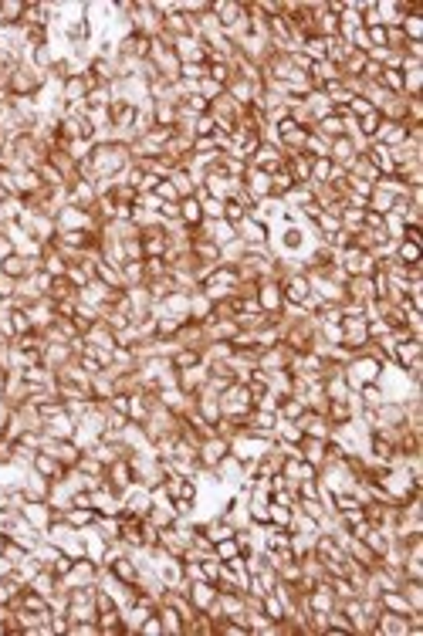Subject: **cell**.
<instances>
[{
  "instance_id": "cell-1",
  "label": "cell",
  "mask_w": 423,
  "mask_h": 636,
  "mask_svg": "<svg viewBox=\"0 0 423 636\" xmlns=\"http://www.w3.org/2000/svg\"><path fill=\"white\" fill-rule=\"evenodd\" d=\"M95 518H99V511H95V508H68V511H65V521H68L75 532H81V528H92V525H95Z\"/></svg>"
},
{
  "instance_id": "cell-2",
  "label": "cell",
  "mask_w": 423,
  "mask_h": 636,
  "mask_svg": "<svg viewBox=\"0 0 423 636\" xmlns=\"http://www.w3.org/2000/svg\"><path fill=\"white\" fill-rule=\"evenodd\" d=\"M393 257H397L399 264H420V261H423V247H420V244H413V240H397Z\"/></svg>"
},
{
  "instance_id": "cell-3",
  "label": "cell",
  "mask_w": 423,
  "mask_h": 636,
  "mask_svg": "<svg viewBox=\"0 0 423 636\" xmlns=\"http://www.w3.org/2000/svg\"><path fill=\"white\" fill-rule=\"evenodd\" d=\"M399 31H403V38H406V41H423V14L420 10H410V14L403 17Z\"/></svg>"
},
{
  "instance_id": "cell-4",
  "label": "cell",
  "mask_w": 423,
  "mask_h": 636,
  "mask_svg": "<svg viewBox=\"0 0 423 636\" xmlns=\"http://www.w3.org/2000/svg\"><path fill=\"white\" fill-rule=\"evenodd\" d=\"M240 555V541H238V535H231V538H224V541H217L213 545V559H220V562H234Z\"/></svg>"
}]
</instances>
